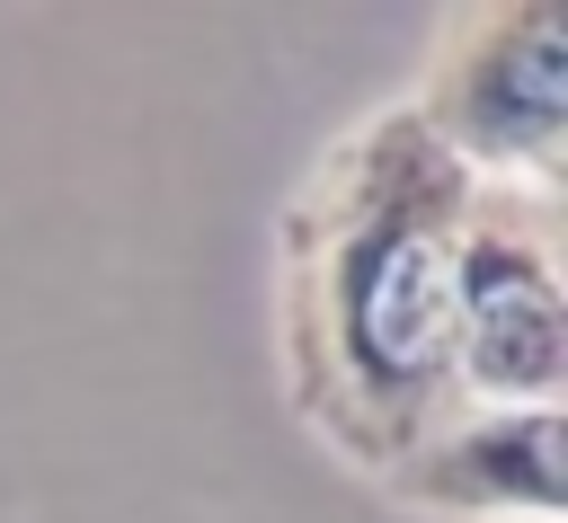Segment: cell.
<instances>
[{"mask_svg": "<svg viewBox=\"0 0 568 523\" xmlns=\"http://www.w3.org/2000/svg\"><path fill=\"white\" fill-rule=\"evenodd\" d=\"M470 177L399 106L346 124L284 213V355L320 443L390 470L462 408L453 381V248Z\"/></svg>", "mask_w": 568, "mask_h": 523, "instance_id": "obj_1", "label": "cell"}, {"mask_svg": "<svg viewBox=\"0 0 568 523\" xmlns=\"http://www.w3.org/2000/svg\"><path fill=\"white\" fill-rule=\"evenodd\" d=\"M408 115L470 186L559 195L568 177V9L470 0L444 18Z\"/></svg>", "mask_w": 568, "mask_h": 523, "instance_id": "obj_2", "label": "cell"}, {"mask_svg": "<svg viewBox=\"0 0 568 523\" xmlns=\"http://www.w3.org/2000/svg\"><path fill=\"white\" fill-rule=\"evenodd\" d=\"M559 195L470 186L453 248V381L470 408H559L568 399V275Z\"/></svg>", "mask_w": 568, "mask_h": 523, "instance_id": "obj_3", "label": "cell"}, {"mask_svg": "<svg viewBox=\"0 0 568 523\" xmlns=\"http://www.w3.org/2000/svg\"><path fill=\"white\" fill-rule=\"evenodd\" d=\"M382 488L444 523H559L568 514V434L559 408H453L417 434Z\"/></svg>", "mask_w": 568, "mask_h": 523, "instance_id": "obj_4", "label": "cell"}]
</instances>
